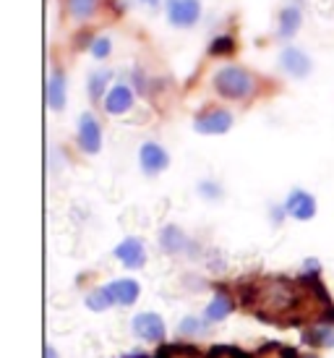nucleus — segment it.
Wrapping results in <instances>:
<instances>
[{"instance_id": "11", "label": "nucleus", "mask_w": 334, "mask_h": 358, "mask_svg": "<svg viewBox=\"0 0 334 358\" xmlns=\"http://www.w3.org/2000/svg\"><path fill=\"white\" fill-rule=\"evenodd\" d=\"M68 102V79H66V71L52 69L48 79V108L52 113H63Z\"/></svg>"}, {"instance_id": "28", "label": "nucleus", "mask_w": 334, "mask_h": 358, "mask_svg": "<svg viewBox=\"0 0 334 358\" xmlns=\"http://www.w3.org/2000/svg\"><path fill=\"white\" fill-rule=\"evenodd\" d=\"M45 358H60V353L52 348V345H48V348H45Z\"/></svg>"}, {"instance_id": "22", "label": "nucleus", "mask_w": 334, "mask_h": 358, "mask_svg": "<svg viewBox=\"0 0 334 358\" xmlns=\"http://www.w3.org/2000/svg\"><path fill=\"white\" fill-rule=\"evenodd\" d=\"M196 191H198V196L201 199H207V201H219L222 199V186L217 183V180H209V178H204V180H198V186H196Z\"/></svg>"}, {"instance_id": "5", "label": "nucleus", "mask_w": 334, "mask_h": 358, "mask_svg": "<svg viewBox=\"0 0 334 358\" xmlns=\"http://www.w3.org/2000/svg\"><path fill=\"white\" fill-rule=\"evenodd\" d=\"M76 139H79V147L87 155H97L102 150V126L94 113H81L79 115V129H76Z\"/></svg>"}, {"instance_id": "1", "label": "nucleus", "mask_w": 334, "mask_h": 358, "mask_svg": "<svg viewBox=\"0 0 334 358\" xmlns=\"http://www.w3.org/2000/svg\"><path fill=\"white\" fill-rule=\"evenodd\" d=\"M212 87H215V92L222 100L240 102L256 94V76L248 69H243V66L227 63V66L215 71Z\"/></svg>"}, {"instance_id": "18", "label": "nucleus", "mask_w": 334, "mask_h": 358, "mask_svg": "<svg viewBox=\"0 0 334 358\" xmlns=\"http://www.w3.org/2000/svg\"><path fill=\"white\" fill-rule=\"evenodd\" d=\"M84 303H87L89 311H97V314H102V311H108V308H112V306H118V303H115V299H112V293H110L108 285L89 290L87 299H84Z\"/></svg>"}, {"instance_id": "30", "label": "nucleus", "mask_w": 334, "mask_h": 358, "mask_svg": "<svg viewBox=\"0 0 334 358\" xmlns=\"http://www.w3.org/2000/svg\"><path fill=\"white\" fill-rule=\"evenodd\" d=\"M308 358H316V356H308Z\"/></svg>"}, {"instance_id": "8", "label": "nucleus", "mask_w": 334, "mask_h": 358, "mask_svg": "<svg viewBox=\"0 0 334 358\" xmlns=\"http://www.w3.org/2000/svg\"><path fill=\"white\" fill-rule=\"evenodd\" d=\"M131 327H133V335L138 340H147V343H162L167 338L165 322L154 311H141V314H136Z\"/></svg>"}, {"instance_id": "12", "label": "nucleus", "mask_w": 334, "mask_h": 358, "mask_svg": "<svg viewBox=\"0 0 334 358\" xmlns=\"http://www.w3.org/2000/svg\"><path fill=\"white\" fill-rule=\"evenodd\" d=\"M133 105H136L133 87H128V84L110 87L108 97H105V110H108L110 115H126L128 110H133Z\"/></svg>"}, {"instance_id": "26", "label": "nucleus", "mask_w": 334, "mask_h": 358, "mask_svg": "<svg viewBox=\"0 0 334 358\" xmlns=\"http://www.w3.org/2000/svg\"><path fill=\"white\" fill-rule=\"evenodd\" d=\"M269 215H272V222H275V225H282V220L287 217L285 204H277V207H272V212H269Z\"/></svg>"}, {"instance_id": "21", "label": "nucleus", "mask_w": 334, "mask_h": 358, "mask_svg": "<svg viewBox=\"0 0 334 358\" xmlns=\"http://www.w3.org/2000/svg\"><path fill=\"white\" fill-rule=\"evenodd\" d=\"M238 50V40L233 34H217L215 40L209 42V55L215 58H230Z\"/></svg>"}, {"instance_id": "29", "label": "nucleus", "mask_w": 334, "mask_h": 358, "mask_svg": "<svg viewBox=\"0 0 334 358\" xmlns=\"http://www.w3.org/2000/svg\"><path fill=\"white\" fill-rule=\"evenodd\" d=\"M123 358H152V356H147V353H126Z\"/></svg>"}, {"instance_id": "23", "label": "nucleus", "mask_w": 334, "mask_h": 358, "mask_svg": "<svg viewBox=\"0 0 334 358\" xmlns=\"http://www.w3.org/2000/svg\"><path fill=\"white\" fill-rule=\"evenodd\" d=\"M207 324H209L207 319L201 322V319H196V317H186L180 324H177V332H180L183 338H194V335H198V332H204Z\"/></svg>"}, {"instance_id": "10", "label": "nucleus", "mask_w": 334, "mask_h": 358, "mask_svg": "<svg viewBox=\"0 0 334 358\" xmlns=\"http://www.w3.org/2000/svg\"><path fill=\"white\" fill-rule=\"evenodd\" d=\"M159 249L170 254V257H180V254H188V251L196 249V243L188 238L186 230L177 228V225H165L159 230Z\"/></svg>"}, {"instance_id": "17", "label": "nucleus", "mask_w": 334, "mask_h": 358, "mask_svg": "<svg viewBox=\"0 0 334 358\" xmlns=\"http://www.w3.org/2000/svg\"><path fill=\"white\" fill-rule=\"evenodd\" d=\"M233 306H235V303H233V299H230L227 293H217L215 299L207 303V308H204V319H207V322H222V319L233 311Z\"/></svg>"}, {"instance_id": "24", "label": "nucleus", "mask_w": 334, "mask_h": 358, "mask_svg": "<svg viewBox=\"0 0 334 358\" xmlns=\"http://www.w3.org/2000/svg\"><path fill=\"white\" fill-rule=\"evenodd\" d=\"M92 55L97 60H105V58H110V52H112V40H110L108 34H102V37H97L94 40V45H92Z\"/></svg>"}, {"instance_id": "16", "label": "nucleus", "mask_w": 334, "mask_h": 358, "mask_svg": "<svg viewBox=\"0 0 334 358\" xmlns=\"http://www.w3.org/2000/svg\"><path fill=\"white\" fill-rule=\"evenodd\" d=\"M110 81H112V71L110 69H97L89 73V81H87V92H89V100L92 102H99L108 97V87Z\"/></svg>"}, {"instance_id": "3", "label": "nucleus", "mask_w": 334, "mask_h": 358, "mask_svg": "<svg viewBox=\"0 0 334 358\" xmlns=\"http://www.w3.org/2000/svg\"><path fill=\"white\" fill-rule=\"evenodd\" d=\"M233 113L225 108H209L201 110L196 118H194V131L201 134V136H222L227 131L233 129Z\"/></svg>"}, {"instance_id": "19", "label": "nucleus", "mask_w": 334, "mask_h": 358, "mask_svg": "<svg viewBox=\"0 0 334 358\" xmlns=\"http://www.w3.org/2000/svg\"><path fill=\"white\" fill-rule=\"evenodd\" d=\"M99 8V0H66V10L73 21H89Z\"/></svg>"}, {"instance_id": "14", "label": "nucleus", "mask_w": 334, "mask_h": 358, "mask_svg": "<svg viewBox=\"0 0 334 358\" xmlns=\"http://www.w3.org/2000/svg\"><path fill=\"white\" fill-rule=\"evenodd\" d=\"M108 288H110V293H112V299H115L118 306H133V303L138 301V296H141V285L131 278L112 280Z\"/></svg>"}, {"instance_id": "9", "label": "nucleus", "mask_w": 334, "mask_h": 358, "mask_svg": "<svg viewBox=\"0 0 334 358\" xmlns=\"http://www.w3.org/2000/svg\"><path fill=\"white\" fill-rule=\"evenodd\" d=\"M112 257L118 259L126 269H141L147 264V246H144V241L136 238V236H128V238H123L118 246H115Z\"/></svg>"}, {"instance_id": "13", "label": "nucleus", "mask_w": 334, "mask_h": 358, "mask_svg": "<svg viewBox=\"0 0 334 358\" xmlns=\"http://www.w3.org/2000/svg\"><path fill=\"white\" fill-rule=\"evenodd\" d=\"M300 27H303V10H300V6H285V8L279 10V16H277V40H293L295 34L300 31Z\"/></svg>"}, {"instance_id": "25", "label": "nucleus", "mask_w": 334, "mask_h": 358, "mask_svg": "<svg viewBox=\"0 0 334 358\" xmlns=\"http://www.w3.org/2000/svg\"><path fill=\"white\" fill-rule=\"evenodd\" d=\"M97 37H92V31H79L76 37H73V50H92V45H94Z\"/></svg>"}, {"instance_id": "27", "label": "nucleus", "mask_w": 334, "mask_h": 358, "mask_svg": "<svg viewBox=\"0 0 334 358\" xmlns=\"http://www.w3.org/2000/svg\"><path fill=\"white\" fill-rule=\"evenodd\" d=\"M141 6H147V8H152V10H157L159 6H162V0H138Z\"/></svg>"}, {"instance_id": "6", "label": "nucleus", "mask_w": 334, "mask_h": 358, "mask_svg": "<svg viewBox=\"0 0 334 358\" xmlns=\"http://www.w3.org/2000/svg\"><path fill=\"white\" fill-rule=\"evenodd\" d=\"M285 212L287 217L298 220V222H308V220L316 217L319 204H316L314 194H308L305 189H293L285 199Z\"/></svg>"}, {"instance_id": "20", "label": "nucleus", "mask_w": 334, "mask_h": 358, "mask_svg": "<svg viewBox=\"0 0 334 358\" xmlns=\"http://www.w3.org/2000/svg\"><path fill=\"white\" fill-rule=\"evenodd\" d=\"M254 358H298V350L282 345V343H275V340H266L256 348Z\"/></svg>"}, {"instance_id": "15", "label": "nucleus", "mask_w": 334, "mask_h": 358, "mask_svg": "<svg viewBox=\"0 0 334 358\" xmlns=\"http://www.w3.org/2000/svg\"><path fill=\"white\" fill-rule=\"evenodd\" d=\"M303 343L311 348H334V327L332 324H314V327L303 329Z\"/></svg>"}, {"instance_id": "2", "label": "nucleus", "mask_w": 334, "mask_h": 358, "mask_svg": "<svg viewBox=\"0 0 334 358\" xmlns=\"http://www.w3.org/2000/svg\"><path fill=\"white\" fill-rule=\"evenodd\" d=\"M277 66H279V71H282L285 76L303 81V79L311 76V71H314V60H311V55H308L305 50H300V48H295V45H285V48L279 50V55H277Z\"/></svg>"}, {"instance_id": "4", "label": "nucleus", "mask_w": 334, "mask_h": 358, "mask_svg": "<svg viewBox=\"0 0 334 358\" xmlns=\"http://www.w3.org/2000/svg\"><path fill=\"white\" fill-rule=\"evenodd\" d=\"M167 21L175 29H191L201 21V0H167Z\"/></svg>"}, {"instance_id": "7", "label": "nucleus", "mask_w": 334, "mask_h": 358, "mask_svg": "<svg viewBox=\"0 0 334 358\" xmlns=\"http://www.w3.org/2000/svg\"><path fill=\"white\" fill-rule=\"evenodd\" d=\"M138 165H141V170L147 176L154 178L162 170L170 168V155H167V150L162 144H157V141H144L138 147Z\"/></svg>"}]
</instances>
